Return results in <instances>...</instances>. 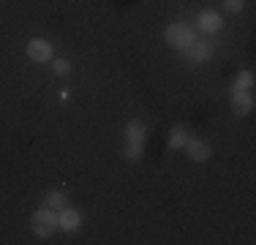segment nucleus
Wrapping results in <instances>:
<instances>
[{
	"mask_svg": "<svg viewBox=\"0 0 256 245\" xmlns=\"http://www.w3.org/2000/svg\"><path fill=\"white\" fill-rule=\"evenodd\" d=\"M58 226H60V220L54 216L52 207H44V210H38L33 216V232L38 237H52L54 232H58Z\"/></svg>",
	"mask_w": 256,
	"mask_h": 245,
	"instance_id": "nucleus-1",
	"label": "nucleus"
},
{
	"mask_svg": "<svg viewBox=\"0 0 256 245\" xmlns=\"http://www.w3.org/2000/svg\"><path fill=\"white\" fill-rule=\"evenodd\" d=\"M28 58L36 60V63H46V60H52V44H46L44 38L28 41Z\"/></svg>",
	"mask_w": 256,
	"mask_h": 245,
	"instance_id": "nucleus-2",
	"label": "nucleus"
},
{
	"mask_svg": "<svg viewBox=\"0 0 256 245\" xmlns=\"http://www.w3.org/2000/svg\"><path fill=\"white\" fill-rule=\"evenodd\" d=\"M166 41L172 46H188L194 41V33L191 28H182V24H172V28H166Z\"/></svg>",
	"mask_w": 256,
	"mask_h": 245,
	"instance_id": "nucleus-3",
	"label": "nucleus"
},
{
	"mask_svg": "<svg viewBox=\"0 0 256 245\" xmlns=\"http://www.w3.org/2000/svg\"><path fill=\"white\" fill-rule=\"evenodd\" d=\"M191 49H188V54H191L196 63H204V60H210L212 58V44L210 41H204V38H199V41H191L188 44Z\"/></svg>",
	"mask_w": 256,
	"mask_h": 245,
	"instance_id": "nucleus-4",
	"label": "nucleus"
},
{
	"mask_svg": "<svg viewBox=\"0 0 256 245\" xmlns=\"http://www.w3.org/2000/svg\"><path fill=\"white\" fill-rule=\"evenodd\" d=\"M186 150H188V158H191V161H207V158H210V144L199 142V139H188Z\"/></svg>",
	"mask_w": 256,
	"mask_h": 245,
	"instance_id": "nucleus-5",
	"label": "nucleus"
},
{
	"mask_svg": "<svg viewBox=\"0 0 256 245\" xmlns=\"http://www.w3.org/2000/svg\"><path fill=\"white\" fill-rule=\"evenodd\" d=\"M254 109V96L248 90H237L234 93V112L237 114H248Z\"/></svg>",
	"mask_w": 256,
	"mask_h": 245,
	"instance_id": "nucleus-6",
	"label": "nucleus"
},
{
	"mask_svg": "<svg viewBox=\"0 0 256 245\" xmlns=\"http://www.w3.org/2000/svg\"><path fill=\"white\" fill-rule=\"evenodd\" d=\"M199 24H202V30H207V33H216V30H221L224 20L216 14V11H202V16H199Z\"/></svg>",
	"mask_w": 256,
	"mask_h": 245,
	"instance_id": "nucleus-7",
	"label": "nucleus"
},
{
	"mask_svg": "<svg viewBox=\"0 0 256 245\" xmlns=\"http://www.w3.org/2000/svg\"><path fill=\"white\" fill-rule=\"evenodd\" d=\"M46 204H50L52 210H66V207H68V196L60 194V191H50L46 194Z\"/></svg>",
	"mask_w": 256,
	"mask_h": 245,
	"instance_id": "nucleus-8",
	"label": "nucleus"
},
{
	"mask_svg": "<svg viewBox=\"0 0 256 245\" xmlns=\"http://www.w3.org/2000/svg\"><path fill=\"white\" fill-rule=\"evenodd\" d=\"M60 226H63V229H76L79 226V212H74V210H68V207H66V210H60Z\"/></svg>",
	"mask_w": 256,
	"mask_h": 245,
	"instance_id": "nucleus-9",
	"label": "nucleus"
},
{
	"mask_svg": "<svg viewBox=\"0 0 256 245\" xmlns=\"http://www.w3.org/2000/svg\"><path fill=\"white\" fill-rule=\"evenodd\" d=\"M128 142H136V144H142V139H144V126L139 120H134V122H128Z\"/></svg>",
	"mask_w": 256,
	"mask_h": 245,
	"instance_id": "nucleus-10",
	"label": "nucleus"
},
{
	"mask_svg": "<svg viewBox=\"0 0 256 245\" xmlns=\"http://www.w3.org/2000/svg\"><path fill=\"white\" fill-rule=\"evenodd\" d=\"M126 158H128V161H139V158H142V147H139L136 142H128V147H126Z\"/></svg>",
	"mask_w": 256,
	"mask_h": 245,
	"instance_id": "nucleus-11",
	"label": "nucleus"
},
{
	"mask_svg": "<svg viewBox=\"0 0 256 245\" xmlns=\"http://www.w3.org/2000/svg\"><path fill=\"white\" fill-rule=\"evenodd\" d=\"M186 142H188L186 131H182V128H178V131L172 134V139H169V147H186Z\"/></svg>",
	"mask_w": 256,
	"mask_h": 245,
	"instance_id": "nucleus-12",
	"label": "nucleus"
},
{
	"mask_svg": "<svg viewBox=\"0 0 256 245\" xmlns=\"http://www.w3.org/2000/svg\"><path fill=\"white\" fill-rule=\"evenodd\" d=\"M251 84H254V74H251V71H246V74H240V76H237V88L248 90Z\"/></svg>",
	"mask_w": 256,
	"mask_h": 245,
	"instance_id": "nucleus-13",
	"label": "nucleus"
},
{
	"mask_svg": "<svg viewBox=\"0 0 256 245\" xmlns=\"http://www.w3.org/2000/svg\"><path fill=\"white\" fill-rule=\"evenodd\" d=\"M52 68H54V74H58V76H66V74L71 71V63H68V60H54Z\"/></svg>",
	"mask_w": 256,
	"mask_h": 245,
	"instance_id": "nucleus-14",
	"label": "nucleus"
},
{
	"mask_svg": "<svg viewBox=\"0 0 256 245\" xmlns=\"http://www.w3.org/2000/svg\"><path fill=\"white\" fill-rule=\"evenodd\" d=\"M224 8H226L229 14H240V11H242V0H224Z\"/></svg>",
	"mask_w": 256,
	"mask_h": 245,
	"instance_id": "nucleus-15",
	"label": "nucleus"
}]
</instances>
